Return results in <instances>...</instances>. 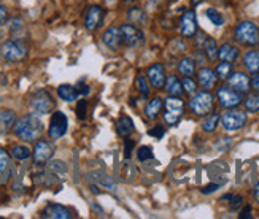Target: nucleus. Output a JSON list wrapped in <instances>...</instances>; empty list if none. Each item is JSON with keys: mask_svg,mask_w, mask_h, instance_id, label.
<instances>
[{"mask_svg": "<svg viewBox=\"0 0 259 219\" xmlns=\"http://www.w3.org/2000/svg\"><path fill=\"white\" fill-rule=\"evenodd\" d=\"M13 132L16 134L18 138H21V140H24V142H37L41 138L45 127H43L41 119L38 118V114L29 113L15 121Z\"/></svg>", "mask_w": 259, "mask_h": 219, "instance_id": "nucleus-1", "label": "nucleus"}, {"mask_svg": "<svg viewBox=\"0 0 259 219\" xmlns=\"http://www.w3.org/2000/svg\"><path fill=\"white\" fill-rule=\"evenodd\" d=\"M29 108L35 114H48L54 110V99L47 89H37L29 97Z\"/></svg>", "mask_w": 259, "mask_h": 219, "instance_id": "nucleus-2", "label": "nucleus"}, {"mask_svg": "<svg viewBox=\"0 0 259 219\" xmlns=\"http://www.w3.org/2000/svg\"><path fill=\"white\" fill-rule=\"evenodd\" d=\"M0 56H2L7 62H19L22 59H26L27 46L19 38L7 40L2 43V46H0Z\"/></svg>", "mask_w": 259, "mask_h": 219, "instance_id": "nucleus-3", "label": "nucleus"}, {"mask_svg": "<svg viewBox=\"0 0 259 219\" xmlns=\"http://www.w3.org/2000/svg\"><path fill=\"white\" fill-rule=\"evenodd\" d=\"M234 38L245 46H259V27L254 22L243 21L235 27Z\"/></svg>", "mask_w": 259, "mask_h": 219, "instance_id": "nucleus-4", "label": "nucleus"}, {"mask_svg": "<svg viewBox=\"0 0 259 219\" xmlns=\"http://www.w3.org/2000/svg\"><path fill=\"white\" fill-rule=\"evenodd\" d=\"M164 122L167 125H175L178 124V121L182 119L183 111H185V103L180 99V96H168L164 102Z\"/></svg>", "mask_w": 259, "mask_h": 219, "instance_id": "nucleus-5", "label": "nucleus"}, {"mask_svg": "<svg viewBox=\"0 0 259 219\" xmlns=\"http://www.w3.org/2000/svg\"><path fill=\"white\" fill-rule=\"evenodd\" d=\"M213 105H215V97H213V94L208 91L196 92L194 97L189 100V110L193 111L196 116H207L213 110Z\"/></svg>", "mask_w": 259, "mask_h": 219, "instance_id": "nucleus-6", "label": "nucleus"}, {"mask_svg": "<svg viewBox=\"0 0 259 219\" xmlns=\"http://www.w3.org/2000/svg\"><path fill=\"white\" fill-rule=\"evenodd\" d=\"M220 121L223 124V127L228 132H235V130H240L245 127L246 121H248V116H246V113L242 110L228 108V111H224L220 116Z\"/></svg>", "mask_w": 259, "mask_h": 219, "instance_id": "nucleus-7", "label": "nucleus"}, {"mask_svg": "<svg viewBox=\"0 0 259 219\" xmlns=\"http://www.w3.org/2000/svg\"><path fill=\"white\" fill-rule=\"evenodd\" d=\"M69 129V119H67L65 113L62 111H54L51 121H50V127H48V135L51 140H59L67 134Z\"/></svg>", "mask_w": 259, "mask_h": 219, "instance_id": "nucleus-8", "label": "nucleus"}, {"mask_svg": "<svg viewBox=\"0 0 259 219\" xmlns=\"http://www.w3.org/2000/svg\"><path fill=\"white\" fill-rule=\"evenodd\" d=\"M218 102L223 108H235L239 107L242 100H243V94L239 91H235L229 86H221L218 89Z\"/></svg>", "mask_w": 259, "mask_h": 219, "instance_id": "nucleus-9", "label": "nucleus"}, {"mask_svg": "<svg viewBox=\"0 0 259 219\" xmlns=\"http://www.w3.org/2000/svg\"><path fill=\"white\" fill-rule=\"evenodd\" d=\"M121 43L127 48H137L143 43V33L132 24H122L119 27Z\"/></svg>", "mask_w": 259, "mask_h": 219, "instance_id": "nucleus-10", "label": "nucleus"}, {"mask_svg": "<svg viewBox=\"0 0 259 219\" xmlns=\"http://www.w3.org/2000/svg\"><path fill=\"white\" fill-rule=\"evenodd\" d=\"M32 156H33V162H35V165H45L47 162H50L51 157L54 156L53 143L47 142V140H37L35 146H33Z\"/></svg>", "mask_w": 259, "mask_h": 219, "instance_id": "nucleus-11", "label": "nucleus"}, {"mask_svg": "<svg viewBox=\"0 0 259 219\" xmlns=\"http://www.w3.org/2000/svg\"><path fill=\"white\" fill-rule=\"evenodd\" d=\"M102 19H104V10L97 5H91L84 15V26L89 32H93L100 26Z\"/></svg>", "mask_w": 259, "mask_h": 219, "instance_id": "nucleus-12", "label": "nucleus"}, {"mask_svg": "<svg viewBox=\"0 0 259 219\" xmlns=\"http://www.w3.org/2000/svg\"><path fill=\"white\" fill-rule=\"evenodd\" d=\"M180 30H182L183 37H194L197 33V21L194 11H186L180 21Z\"/></svg>", "mask_w": 259, "mask_h": 219, "instance_id": "nucleus-13", "label": "nucleus"}, {"mask_svg": "<svg viewBox=\"0 0 259 219\" xmlns=\"http://www.w3.org/2000/svg\"><path fill=\"white\" fill-rule=\"evenodd\" d=\"M148 79L150 83L154 89H161L164 87V83H165V68L162 64H154L148 68Z\"/></svg>", "mask_w": 259, "mask_h": 219, "instance_id": "nucleus-14", "label": "nucleus"}, {"mask_svg": "<svg viewBox=\"0 0 259 219\" xmlns=\"http://www.w3.org/2000/svg\"><path fill=\"white\" fill-rule=\"evenodd\" d=\"M102 43L111 51H119L121 50V35H119V27H110L102 33Z\"/></svg>", "mask_w": 259, "mask_h": 219, "instance_id": "nucleus-15", "label": "nucleus"}, {"mask_svg": "<svg viewBox=\"0 0 259 219\" xmlns=\"http://www.w3.org/2000/svg\"><path fill=\"white\" fill-rule=\"evenodd\" d=\"M228 86L245 94V92L250 91V78L242 72L231 73V76L228 78Z\"/></svg>", "mask_w": 259, "mask_h": 219, "instance_id": "nucleus-16", "label": "nucleus"}, {"mask_svg": "<svg viewBox=\"0 0 259 219\" xmlns=\"http://www.w3.org/2000/svg\"><path fill=\"white\" fill-rule=\"evenodd\" d=\"M41 217H48V219H70L72 213L65 208V206L59 203H50L47 208L41 211Z\"/></svg>", "mask_w": 259, "mask_h": 219, "instance_id": "nucleus-17", "label": "nucleus"}, {"mask_svg": "<svg viewBox=\"0 0 259 219\" xmlns=\"http://www.w3.org/2000/svg\"><path fill=\"white\" fill-rule=\"evenodd\" d=\"M197 78H199V84L204 87L205 91H210L215 87L217 84V73L211 70V68L208 67H204V68H200V70L197 72Z\"/></svg>", "mask_w": 259, "mask_h": 219, "instance_id": "nucleus-18", "label": "nucleus"}, {"mask_svg": "<svg viewBox=\"0 0 259 219\" xmlns=\"http://www.w3.org/2000/svg\"><path fill=\"white\" fill-rule=\"evenodd\" d=\"M13 173V165L7 151L0 149V183H7Z\"/></svg>", "mask_w": 259, "mask_h": 219, "instance_id": "nucleus-19", "label": "nucleus"}, {"mask_svg": "<svg viewBox=\"0 0 259 219\" xmlns=\"http://www.w3.org/2000/svg\"><path fill=\"white\" fill-rule=\"evenodd\" d=\"M218 59L223 62H234L239 59V50L237 46L231 43H224L221 48H218Z\"/></svg>", "mask_w": 259, "mask_h": 219, "instance_id": "nucleus-20", "label": "nucleus"}, {"mask_svg": "<svg viewBox=\"0 0 259 219\" xmlns=\"http://www.w3.org/2000/svg\"><path fill=\"white\" fill-rule=\"evenodd\" d=\"M162 105H164V100L161 97H154L148 102V105H146L145 108V114H146V118L154 121L159 118V114H161V110H162Z\"/></svg>", "mask_w": 259, "mask_h": 219, "instance_id": "nucleus-21", "label": "nucleus"}, {"mask_svg": "<svg viewBox=\"0 0 259 219\" xmlns=\"http://www.w3.org/2000/svg\"><path fill=\"white\" fill-rule=\"evenodd\" d=\"M243 65L246 68V72L250 73H257L259 72V51L251 50L243 56Z\"/></svg>", "mask_w": 259, "mask_h": 219, "instance_id": "nucleus-22", "label": "nucleus"}, {"mask_svg": "<svg viewBox=\"0 0 259 219\" xmlns=\"http://www.w3.org/2000/svg\"><path fill=\"white\" fill-rule=\"evenodd\" d=\"M16 121V114L10 110H0V134H7L13 129Z\"/></svg>", "mask_w": 259, "mask_h": 219, "instance_id": "nucleus-23", "label": "nucleus"}, {"mask_svg": "<svg viewBox=\"0 0 259 219\" xmlns=\"http://www.w3.org/2000/svg\"><path fill=\"white\" fill-rule=\"evenodd\" d=\"M165 91L168 96H182L183 94V86H182V81L175 76V75H170L165 78Z\"/></svg>", "mask_w": 259, "mask_h": 219, "instance_id": "nucleus-24", "label": "nucleus"}, {"mask_svg": "<svg viewBox=\"0 0 259 219\" xmlns=\"http://www.w3.org/2000/svg\"><path fill=\"white\" fill-rule=\"evenodd\" d=\"M58 96L61 100L64 102H75L78 97H80V94H78V91L75 86L72 84H61L58 87Z\"/></svg>", "mask_w": 259, "mask_h": 219, "instance_id": "nucleus-25", "label": "nucleus"}, {"mask_svg": "<svg viewBox=\"0 0 259 219\" xmlns=\"http://www.w3.org/2000/svg\"><path fill=\"white\" fill-rule=\"evenodd\" d=\"M116 129H118V134L121 137H129L134 134L135 127H134V121L129 118V116H121L116 122Z\"/></svg>", "mask_w": 259, "mask_h": 219, "instance_id": "nucleus-26", "label": "nucleus"}, {"mask_svg": "<svg viewBox=\"0 0 259 219\" xmlns=\"http://www.w3.org/2000/svg\"><path fill=\"white\" fill-rule=\"evenodd\" d=\"M178 72L183 76H193L196 73V62L191 57H185L178 64Z\"/></svg>", "mask_w": 259, "mask_h": 219, "instance_id": "nucleus-27", "label": "nucleus"}, {"mask_svg": "<svg viewBox=\"0 0 259 219\" xmlns=\"http://www.w3.org/2000/svg\"><path fill=\"white\" fill-rule=\"evenodd\" d=\"M202 51L207 54V59L215 61L217 57H218V43H217V40H213L210 37L205 38L204 40V46H202Z\"/></svg>", "mask_w": 259, "mask_h": 219, "instance_id": "nucleus-28", "label": "nucleus"}, {"mask_svg": "<svg viewBox=\"0 0 259 219\" xmlns=\"http://www.w3.org/2000/svg\"><path fill=\"white\" fill-rule=\"evenodd\" d=\"M220 122V114L218 113H208L207 118L204 119V122H202V130L207 132V134H211L217 130V125Z\"/></svg>", "mask_w": 259, "mask_h": 219, "instance_id": "nucleus-29", "label": "nucleus"}, {"mask_svg": "<svg viewBox=\"0 0 259 219\" xmlns=\"http://www.w3.org/2000/svg\"><path fill=\"white\" fill-rule=\"evenodd\" d=\"M11 156L16 160H26L32 156V149L26 145H15L11 148Z\"/></svg>", "mask_w": 259, "mask_h": 219, "instance_id": "nucleus-30", "label": "nucleus"}, {"mask_svg": "<svg viewBox=\"0 0 259 219\" xmlns=\"http://www.w3.org/2000/svg\"><path fill=\"white\" fill-rule=\"evenodd\" d=\"M245 110L250 113H257L259 111V92H254V94H250L243 100Z\"/></svg>", "mask_w": 259, "mask_h": 219, "instance_id": "nucleus-31", "label": "nucleus"}, {"mask_svg": "<svg viewBox=\"0 0 259 219\" xmlns=\"http://www.w3.org/2000/svg\"><path fill=\"white\" fill-rule=\"evenodd\" d=\"M135 87H137V91L140 92V96L143 99H146L150 96V87H148V81H146L145 75H139L137 79H135Z\"/></svg>", "mask_w": 259, "mask_h": 219, "instance_id": "nucleus-32", "label": "nucleus"}, {"mask_svg": "<svg viewBox=\"0 0 259 219\" xmlns=\"http://www.w3.org/2000/svg\"><path fill=\"white\" fill-rule=\"evenodd\" d=\"M232 68H234L232 62H221V64H218L215 73L221 79H228L231 76V73H232Z\"/></svg>", "mask_w": 259, "mask_h": 219, "instance_id": "nucleus-33", "label": "nucleus"}, {"mask_svg": "<svg viewBox=\"0 0 259 219\" xmlns=\"http://www.w3.org/2000/svg\"><path fill=\"white\" fill-rule=\"evenodd\" d=\"M182 86H183V92H186L189 96H194L197 92V83L191 76H185V79L182 81Z\"/></svg>", "mask_w": 259, "mask_h": 219, "instance_id": "nucleus-34", "label": "nucleus"}, {"mask_svg": "<svg viewBox=\"0 0 259 219\" xmlns=\"http://www.w3.org/2000/svg\"><path fill=\"white\" fill-rule=\"evenodd\" d=\"M205 15H207V18L211 21V24H215V26H223V24H224V16L220 13V11L213 10V8H208V10L205 11Z\"/></svg>", "mask_w": 259, "mask_h": 219, "instance_id": "nucleus-35", "label": "nucleus"}, {"mask_svg": "<svg viewBox=\"0 0 259 219\" xmlns=\"http://www.w3.org/2000/svg\"><path fill=\"white\" fill-rule=\"evenodd\" d=\"M154 154H153V148L151 146H142L139 148V151H137V159L142 160V162H145V160H148V159H153Z\"/></svg>", "mask_w": 259, "mask_h": 219, "instance_id": "nucleus-36", "label": "nucleus"}, {"mask_svg": "<svg viewBox=\"0 0 259 219\" xmlns=\"http://www.w3.org/2000/svg\"><path fill=\"white\" fill-rule=\"evenodd\" d=\"M86 114H88V102L86 100H80L76 105V116L78 119H86Z\"/></svg>", "mask_w": 259, "mask_h": 219, "instance_id": "nucleus-37", "label": "nucleus"}, {"mask_svg": "<svg viewBox=\"0 0 259 219\" xmlns=\"http://www.w3.org/2000/svg\"><path fill=\"white\" fill-rule=\"evenodd\" d=\"M129 18L137 24V22H143L145 21V15H143V11L142 10H131V13H129Z\"/></svg>", "mask_w": 259, "mask_h": 219, "instance_id": "nucleus-38", "label": "nucleus"}, {"mask_svg": "<svg viewBox=\"0 0 259 219\" xmlns=\"http://www.w3.org/2000/svg\"><path fill=\"white\" fill-rule=\"evenodd\" d=\"M134 146H135V142L126 137V140H124V157H126V159H129V157H131Z\"/></svg>", "mask_w": 259, "mask_h": 219, "instance_id": "nucleus-39", "label": "nucleus"}, {"mask_svg": "<svg viewBox=\"0 0 259 219\" xmlns=\"http://www.w3.org/2000/svg\"><path fill=\"white\" fill-rule=\"evenodd\" d=\"M228 200H231V208L232 210H237L239 206L242 205V202H243V199L240 197V195H229Z\"/></svg>", "mask_w": 259, "mask_h": 219, "instance_id": "nucleus-40", "label": "nucleus"}, {"mask_svg": "<svg viewBox=\"0 0 259 219\" xmlns=\"http://www.w3.org/2000/svg\"><path fill=\"white\" fill-rule=\"evenodd\" d=\"M148 134L151 135V137H156V138H161L162 135H164V125H161V124H157V125H154L153 129H150L148 130Z\"/></svg>", "mask_w": 259, "mask_h": 219, "instance_id": "nucleus-41", "label": "nucleus"}, {"mask_svg": "<svg viewBox=\"0 0 259 219\" xmlns=\"http://www.w3.org/2000/svg\"><path fill=\"white\" fill-rule=\"evenodd\" d=\"M75 87H76L78 94H80V96H88V94H89V91H91V89H89V86H88V84H84L83 81H80V83H78Z\"/></svg>", "mask_w": 259, "mask_h": 219, "instance_id": "nucleus-42", "label": "nucleus"}, {"mask_svg": "<svg viewBox=\"0 0 259 219\" xmlns=\"http://www.w3.org/2000/svg\"><path fill=\"white\" fill-rule=\"evenodd\" d=\"M7 19H8V11H7V8H5V7L0 5V26H2Z\"/></svg>", "mask_w": 259, "mask_h": 219, "instance_id": "nucleus-43", "label": "nucleus"}, {"mask_svg": "<svg viewBox=\"0 0 259 219\" xmlns=\"http://www.w3.org/2000/svg\"><path fill=\"white\" fill-rule=\"evenodd\" d=\"M218 188H220V184H208V186H205L204 189H202V194H211V192H215Z\"/></svg>", "mask_w": 259, "mask_h": 219, "instance_id": "nucleus-44", "label": "nucleus"}, {"mask_svg": "<svg viewBox=\"0 0 259 219\" xmlns=\"http://www.w3.org/2000/svg\"><path fill=\"white\" fill-rule=\"evenodd\" d=\"M250 86H251L256 92H259V72H257V73H254V76H253V79H251Z\"/></svg>", "mask_w": 259, "mask_h": 219, "instance_id": "nucleus-45", "label": "nucleus"}, {"mask_svg": "<svg viewBox=\"0 0 259 219\" xmlns=\"http://www.w3.org/2000/svg\"><path fill=\"white\" fill-rule=\"evenodd\" d=\"M248 217H251V206L248 205V206H245V210L242 211V214H240V219H248Z\"/></svg>", "mask_w": 259, "mask_h": 219, "instance_id": "nucleus-46", "label": "nucleus"}, {"mask_svg": "<svg viewBox=\"0 0 259 219\" xmlns=\"http://www.w3.org/2000/svg\"><path fill=\"white\" fill-rule=\"evenodd\" d=\"M253 195H254V199L259 202V181H257V184L254 186V191H253Z\"/></svg>", "mask_w": 259, "mask_h": 219, "instance_id": "nucleus-47", "label": "nucleus"}, {"mask_svg": "<svg viewBox=\"0 0 259 219\" xmlns=\"http://www.w3.org/2000/svg\"><path fill=\"white\" fill-rule=\"evenodd\" d=\"M204 0H191V4H193V7H197V5H200Z\"/></svg>", "mask_w": 259, "mask_h": 219, "instance_id": "nucleus-48", "label": "nucleus"}]
</instances>
